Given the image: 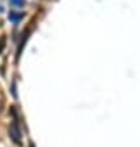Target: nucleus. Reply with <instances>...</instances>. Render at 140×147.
I'll return each mask as SVG.
<instances>
[{
    "mask_svg": "<svg viewBox=\"0 0 140 147\" xmlns=\"http://www.w3.org/2000/svg\"><path fill=\"white\" fill-rule=\"evenodd\" d=\"M9 133H11V138H12L16 144H21V142H23V140H21V130H19V126H18V123H16V121H14V123H11Z\"/></svg>",
    "mask_w": 140,
    "mask_h": 147,
    "instance_id": "1",
    "label": "nucleus"
},
{
    "mask_svg": "<svg viewBox=\"0 0 140 147\" xmlns=\"http://www.w3.org/2000/svg\"><path fill=\"white\" fill-rule=\"evenodd\" d=\"M21 18H23V14H21V12H19V14H16V12H12V11H11V14H9V19H11L12 23H18Z\"/></svg>",
    "mask_w": 140,
    "mask_h": 147,
    "instance_id": "2",
    "label": "nucleus"
},
{
    "mask_svg": "<svg viewBox=\"0 0 140 147\" xmlns=\"http://www.w3.org/2000/svg\"><path fill=\"white\" fill-rule=\"evenodd\" d=\"M11 5H16V7H23L24 5V0H9Z\"/></svg>",
    "mask_w": 140,
    "mask_h": 147,
    "instance_id": "3",
    "label": "nucleus"
},
{
    "mask_svg": "<svg viewBox=\"0 0 140 147\" xmlns=\"http://www.w3.org/2000/svg\"><path fill=\"white\" fill-rule=\"evenodd\" d=\"M4 47H5V36H0V54L4 52Z\"/></svg>",
    "mask_w": 140,
    "mask_h": 147,
    "instance_id": "4",
    "label": "nucleus"
},
{
    "mask_svg": "<svg viewBox=\"0 0 140 147\" xmlns=\"http://www.w3.org/2000/svg\"><path fill=\"white\" fill-rule=\"evenodd\" d=\"M31 147H33V145H31Z\"/></svg>",
    "mask_w": 140,
    "mask_h": 147,
    "instance_id": "5",
    "label": "nucleus"
}]
</instances>
